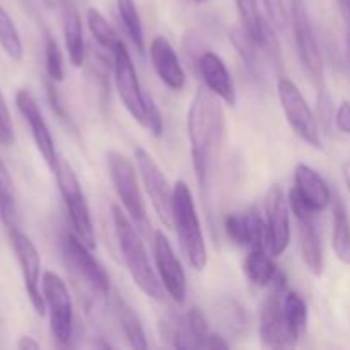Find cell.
Masks as SVG:
<instances>
[{
	"instance_id": "obj_1",
	"label": "cell",
	"mask_w": 350,
	"mask_h": 350,
	"mask_svg": "<svg viewBox=\"0 0 350 350\" xmlns=\"http://www.w3.org/2000/svg\"><path fill=\"white\" fill-rule=\"evenodd\" d=\"M187 130L198 190H200L208 221L214 226L212 222L214 181L222 144H224L226 120L221 99L212 94L207 88L198 89L191 101L187 115Z\"/></svg>"
},
{
	"instance_id": "obj_2",
	"label": "cell",
	"mask_w": 350,
	"mask_h": 350,
	"mask_svg": "<svg viewBox=\"0 0 350 350\" xmlns=\"http://www.w3.org/2000/svg\"><path fill=\"white\" fill-rule=\"evenodd\" d=\"M111 221L120 253L135 286L150 299H163L164 287L150 265L140 231L118 205L111 207Z\"/></svg>"
},
{
	"instance_id": "obj_3",
	"label": "cell",
	"mask_w": 350,
	"mask_h": 350,
	"mask_svg": "<svg viewBox=\"0 0 350 350\" xmlns=\"http://www.w3.org/2000/svg\"><path fill=\"white\" fill-rule=\"evenodd\" d=\"M173 226L176 228L178 243L188 265L197 272L205 270L208 262L207 245L191 190L183 180L176 181L173 187Z\"/></svg>"
},
{
	"instance_id": "obj_4",
	"label": "cell",
	"mask_w": 350,
	"mask_h": 350,
	"mask_svg": "<svg viewBox=\"0 0 350 350\" xmlns=\"http://www.w3.org/2000/svg\"><path fill=\"white\" fill-rule=\"evenodd\" d=\"M106 164H108L109 181L115 188L116 197L122 202L123 211L135 224L140 234L149 236L150 222L147 217L146 198H144L142 188H140L135 166L125 154L118 152V150H109L106 156Z\"/></svg>"
},
{
	"instance_id": "obj_5",
	"label": "cell",
	"mask_w": 350,
	"mask_h": 350,
	"mask_svg": "<svg viewBox=\"0 0 350 350\" xmlns=\"http://www.w3.org/2000/svg\"><path fill=\"white\" fill-rule=\"evenodd\" d=\"M55 176H57L58 190H60L62 200H64L65 208L68 212V219L74 228V232L89 246L94 248L96 246V234L94 226H92L91 219V208H89L88 198H85L82 185L79 181L77 174H75L74 167L70 166L67 159L60 157L55 170Z\"/></svg>"
},
{
	"instance_id": "obj_6",
	"label": "cell",
	"mask_w": 350,
	"mask_h": 350,
	"mask_svg": "<svg viewBox=\"0 0 350 350\" xmlns=\"http://www.w3.org/2000/svg\"><path fill=\"white\" fill-rule=\"evenodd\" d=\"M289 21L291 26H293L294 41H296L297 57H299L301 65L321 94L325 91L323 57H321L320 44H318L317 34L311 26L310 14H308L304 0H291Z\"/></svg>"
},
{
	"instance_id": "obj_7",
	"label": "cell",
	"mask_w": 350,
	"mask_h": 350,
	"mask_svg": "<svg viewBox=\"0 0 350 350\" xmlns=\"http://www.w3.org/2000/svg\"><path fill=\"white\" fill-rule=\"evenodd\" d=\"M287 291V277L282 272L277 273L270 286V294L260 313V340L263 347L289 349L296 347L297 340L291 334L284 318V294Z\"/></svg>"
},
{
	"instance_id": "obj_8",
	"label": "cell",
	"mask_w": 350,
	"mask_h": 350,
	"mask_svg": "<svg viewBox=\"0 0 350 350\" xmlns=\"http://www.w3.org/2000/svg\"><path fill=\"white\" fill-rule=\"evenodd\" d=\"M277 94H279L284 116H286L291 129L296 132V135L313 149H323V140H321L317 116L313 115L306 98L297 89V85L291 79L282 77L277 84Z\"/></svg>"
},
{
	"instance_id": "obj_9",
	"label": "cell",
	"mask_w": 350,
	"mask_h": 350,
	"mask_svg": "<svg viewBox=\"0 0 350 350\" xmlns=\"http://www.w3.org/2000/svg\"><path fill=\"white\" fill-rule=\"evenodd\" d=\"M41 291L55 342L58 345H70L74 337V304L67 284L55 272H44L41 279Z\"/></svg>"
},
{
	"instance_id": "obj_10",
	"label": "cell",
	"mask_w": 350,
	"mask_h": 350,
	"mask_svg": "<svg viewBox=\"0 0 350 350\" xmlns=\"http://www.w3.org/2000/svg\"><path fill=\"white\" fill-rule=\"evenodd\" d=\"M91 250L75 232H68L62 238V253L74 275L82 280L89 293L96 294V297H105L109 294V275Z\"/></svg>"
},
{
	"instance_id": "obj_11",
	"label": "cell",
	"mask_w": 350,
	"mask_h": 350,
	"mask_svg": "<svg viewBox=\"0 0 350 350\" xmlns=\"http://www.w3.org/2000/svg\"><path fill=\"white\" fill-rule=\"evenodd\" d=\"M289 205L293 211L294 219H296V232L297 243H299L301 258L304 265L313 275L320 277L323 273L325 256H323V245H321L320 229H318L317 214L318 212L311 211L306 204L299 198L296 190H291L289 193Z\"/></svg>"
},
{
	"instance_id": "obj_12",
	"label": "cell",
	"mask_w": 350,
	"mask_h": 350,
	"mask_svg": "<svg viewBox=\"0 0 350 350\" xmlns=\"http://www.w3.org/2000/svg\"><path fill=\"white\" fill-rule=\"evenodd\" d=\"M133 157H135L140 180L157 217L161 219L164 228H173V187L167 181L166 174L144 147L137 146L133 149Z\"/></svg>"
},
{
	"instance_id": "obj_13",
	"label": "cell",
	"mask_w": 350,
	"mask_h": 350,
	"mask_svg": "<svg viewBox=\"0 0 350 350\" xmlns=\"http://www.w3.org/2000/svg\"><path fill=\"white\" fill-rule=\"evenodd\" d=\"M113 58H115L113 60V75L115 77L113 79H115L116 91L122 99V105L125 106V109L133 120L144 125L147 113V94L140 85L135 65H133L132 57H130L123 41L116 46Z\"/></svg>"
},
{
	"instance_id": "obj_14",
	"label": "cell",
	"mask_w": 350,
	"mask_h": 350,
	"mask_svg": "<svg viewBox=\"0 0 350 350\" xmlns=\"http://www.w3.org/2000/svg\"><path fill=\"white\" fill-rule=\"evenodd\" d=\"M289 198L279 185L269 188L265 195L267 250L272 256H280L291 243Z\"/></svg>"
},
{
	"instance_id": "obj_15",
	"label": "cell",
	"mask_w": 350,
	"mask_h": 350,
	"mask_svg": "<svg viewBox=\"0 0 350 350\" xmlns=\"http://www.w3.org/2000/svg\"><path fill=\"white\" fill-rule=\"evenodd\" d=\"M10 243H12L14 253L17 256V262L21 265V272H23L24 287H26V294L29 297V303L33 310L36 311L40 317L46 313V306H44L43 291L40 287V275H41V258L38 248L34 243L17 229H10Z\"/></svg>"
},
{
	"instance_id": "obj_16",
	"label": "cell",
	"mask_w": 350,
	"mask_h": 350,
	"mask_svg": "<svg viewBox=\"0 0 350 350\" xmlns=\"http://www.w3.org/2000/svg\"><path fill=\"white\" fill-rule=\"evenodd\" d=\"M154 258L164 293H167L174 303L183 304L187 299V275L170 239L161 229L154 232Z\"/></svg>"
},
{
	"instance_id": "obj_17",
	"label": "cell",
	"mask_w": 350,
	"mask_h": 350,
	"mask_svg": "<svg viewBox=\"0 0 350 350\" xmlns=\"http://www.w3.org/2000/svg\"><path fill=\"white\" fill-rule=\"evenodd\" d=\"M16 105L21 115H23L24 122L29 126L38 152L41 154V157H43L46 166L51 170V173H55L60 156L57 154L53 135H51L50 129H48L46 122H44L43 113H41L36 99H34V96L27 89H19L16 94Z\"/></svg>"
},
{
	"instance_id": "obj_18",
	"label": "cell",
	"mask_w": 350,
	"mask_h": 350,
	"mask_svg": "<svg viewBox=\"0 0 350 350\" xmlns=\"http://www.w3.org/2000/svg\"><path fill=\"white\" fill-rule=\"evenodd\" d=\"M228 238L234 245L252 250H267L265 217L260 215L255 207L238 214H229L224 221Z\"/></svg>"
},
{
	"instance_id": "obj_19",
	"label": "cell",
	"mask_w": 350,
	"mask_h": 350,
	"mask_svg": "<svg viewBox=\"0 0 350 350\" xmlns=\"http://www.w3.org/2000/svg\"><path fill=\"white\" fill-rule=\"evenodd\" d=\"M197 67L205 88L217 96L224 105L236 106V88L224 60L214 51H202L197 58Z\"/></svg>"
},
{
	"instance_id": "obj_20",
	"label": "cell",
	"mask_w": 350,
	"mask_h": 350,
	"mask_svg": "<svg viewBox=\"0 0 350 350\" xmlns=\"http://www.w3.org/2000/svg\"><path fill=\"white\" fill-rule=\"evenodd\" d=\"M149 55L161 82L173 91H181L187 84V75L173 44L164 36H156L150 41Z\"/></svg>"
},
{
	"instance_id": "obj_21",
	"label": "cell",
	"mask_w": 350,
	"mask_h": 350,
	"mask_svg": "<svg viewBox=\"0 0 350 350\" xmlns=\"http://www.w3.org/2000/svg\"><path fill=\"white\" fill-rule=\"evenodd\" d=\"M294 190L301 200L318 214L332 204V191L327 181L317 170L304 163H299L294 170Z\"/></svg>"
},
{
	"instance_id": "obj_22",
	"label": "cell",
	"mask_w": 350,
	"mask_h": 350,
	"mask_svg": "<svg viewBox=\"0 0 350 350\" xmlns=\"http://www.w3.org/2000/svg\"><path fill=\"white\" fill-rule=\"evenodd\" d=\"M62 24H64V40L68 60L74 67L85 64V41L81 14L72 0H62Z\"/></svg>"
},
{
	"instance_id": "obj_23",
	"label": "cell",
	"mask_w": 350,
	"mask_h": 350,
	"mask_svg": "<svg viewBox=\"0 0 350 350\" xmlns=\"http://www.w3.org/2000/svg\"><path fill=\"white\" fill-rule=\"evenodd\" d=\"M111 306L113 311H115L116 321L120 323V328H122L123 335H125L130 347L147 349L149 344H147L146 332H144L142 323H140L139 317H137L135 311L132 310V306L120 296L113 297Z\"/></svg>"
},
{
	"instance_id": "obj_24",
	"label": "cell",
	"mask_w": 350,
	"mask_h": 350,
	"mask_svg": "<svg viewBox=\"0 0 350 350\" xmlns=\"http://www.w3.org/2000/svg\"><path fill=\"white\" fill-rule=\"evenodd\" d=\"M332 246L335 256L344 265H350V217L342 198H334V229Z\"/></svg>"
},
{
	"instance_id": "obj_25",
	"label": "cell",
	"mask_w": 350,
	"mask_h": 350,
	"mask_svg": "<svg viewBox=\"0 0 350 350\" xmlns=\"http://www.w3.org/2000/svg\"><path fill=\"white\" fill-rule=\"evenodd\" d=\"M243 272L248 277L252 284L258 287H270L275 280L277 270L273 260L267 255L265 250H252L246 255L245 263H243Z\"/></svg>"
},
{
	"instance_id": "obj_26",
	"label": "cell",
	"mask_w": 350,
	"mask_h": 350,
	"mask_svg": "<svg viewBox=\"0 0 350 350\" xmlns=\"http://www.w3.org/2000/svg\"><path fill=\"white\" fill-rule=\"evenodd\" d=\"M0 221L10 229L19 228V207L12 176L0 159Z\"/></svg>"
},
{
	"instance_id": "obj_27",
	"label": "cell",
	"mask_w": 350,
	"mask_h": 350,
	"mask_svg": "<svg viewBox=\"0 0 350 350\" xmlns=\"http://www.w3.org/2000/svg\"><path fill=\"white\" fill-rule=\"evenodd\" d=\"M116 9H118L120 21L125 27L126 36L132 41L133 48L144 55L146 51V36H144V27L140 14L137 10L135 0H116Z\"/></svg>"
},
{
	"instance_id": "obj_28",
	"label": "cell",
	"mask_w": 350,
	"mask_h": 350,
	"mask_svg": "<svg viewBox=\"0 0 350 350\" xmlns=\"http://www.w3.org/2000/svg\"><path fill=\"white\" fill-rule=\"evenodd\" d=\"M284 318L291 334L299 342L308 328V304L294 291H286L284 294Z\"/></svg>"
},
{
	"instance_id": "obj_29",
	"label": "cell",
	"mask_w": 350,
	"mask_h": 350,
	"mask_svg": "<svg viewBox=\"0 0 350 350\" xmlns=\"http://www.w3.org/2000/svg\"><path fill=\"white\" fill-rule=\"evenodd\" d=\"M88 26L92 38L96 40V43H98L103 50L115 53L116 46L122 43V40L118 38V33L115 31V27L106 21V17L103 16L96 7H91V9L88 10Z\"/></svg>"
},
{
	"instance_id": "obj_30",
	"label": "cell",
	"mask_w": 350,
	"mask_h": 350,
	"mask_svg": "<svg viewBox=\"0 0 350 350\" xmlns=\"http://www.w3.org/2000/svg\"><path fill=\"white\" fill-rule=\"evenodd\" d=\"M0 46L12 60H23L24 50L19 31H17L12 17L9 16V12L2 5H0Z\"/></svg>"
},
{
	"instance_id": "obj_31",
	"label": "cell",
	"mask_w": 350,
	"mask_h": 350,
	"mask_svg": "<svg viewBox=\"0 0 350 350\" xmlns=\"http://www.w3.org/2000/svg\"><path fill=\"white\" fill-rule=\"evenodd\" d=\"M229 40H231L232 46L236 48V51H238V55L241 57V60L245 62V65L248 67V70H258L260 48L256 46V43L252 40V36L246 33L245 27H234V29H231Z\"/></svg>"
},
{
	"instance_id": "obj_32",
	"label": "cell",
	"mask_w": 350,
	"mask_h": 350,
	"mask_svg": "<svg viewBox=\"0 0 350 350\" xmlns=\"http://www.w3.org/2000/svg\"><path fill=\"white\" fill-rule=\"evenodd\" d=\"M185 320H187L188 332L191 335V340H193L195 349H208L211 347V338L212 332L211 327L207 323V318L202 313L200 308L193 306L188 310V313L185 314Z\"/></svg>"
},
{
	"instance_id": "obj_33",
	"label": "cell",
	"mask_w": 350,
	"mask_h": 350,
	"mask_svg": "<svg viewBox=\"0 0 350 350\" xmlns=\"http://www.w3.org/2000/svg\"><path fill=\"white\" fill-rule=\"evenodd\" d=\"M234 2L236 7H238V14L243 23V27L252 36V40L255 41L256 34H258L260 27H262L263 21H265V17L260 14L258 3H256V0H234Z\"/></svg>"
},
{
	"instance_id": "obj_34",
	"label": "cell",
	"mask_w": 350,
	"mask_h": 350,
	"mask_svg": "<svg viewBox=\"0 0 350 350\" xmlns=\"http://www.w3.org/2000/svg\"><path fill=\"white\" fill-rule=\"evenodd\" d=\"M44 65H46L48 79H51L53 82L64 81V55H62L58 43L51 36L46 38V43H44Z\"/></svg>"
},
{
	"instance_id": "obj_35",
	"label": "cell",
	"mask_w": 350,
	"mask_h": 350,
	"mask_svg": "<svg viewBox=\"0 0 350 350\" xmlns=\"http://www.w3.org/2000/svg\"><path fill=\"white\" fill-rule=\"evenodd\" d=\"M267 10V19L277 31H284L289 21V10L286 9L284 0H262Z\"/></svg>"
},
{
	"instance_id": "obj_36",
	"label": "cell",
	"mask_w": 350,
	"mask_h": 350,
	"mask_svg": "<svg viewBox=\"0 0 350 350\" xmlns=\"http://www.w3.org/2000/svg\"><path fill=\"white\" fill-rule=\"evenodd\" d=\"M55 84H57V82H53V81H51V79H50V81L46 82L48 101H50V106H51V109H53V113H55V115L58 116V120H60V122L64 123V125H67L68 129L75 130V125H74V122H72L70 115H68L67 108H65L64 101H62V96H60V92H58L57 85H55Z\"/></svg>"
},
{
	"instance_id": "obj_37",
	"label": "cell",
	"mask_w": 350,
	"mask_h": 350,
	"mask_svg": "<svg viewBox=\"0 0 350 350\" xmlns=\"http://www.w3.org/2000/svg\"><path fill=\"white\" fill-rule=\"evenodd\" d=\"M221 310L222 313L226 314L224 321L228 323V327L231 328V330H238V328L245 327L246 313L236 301L226 299L224 303L221 304Z\"/></svg>"
},
{
	"instance_id": "obj_38",
	"label": "cell",
	"mask_w": 350,
	"mask_h": 350,
	"mask_svg": "<svg viewBox=\"0 0 350 350\" xmlns=\"http://www.w3.org/2000/svg\"><path fill=\"white\" fill-rule=\"evenodd\" d=\"M14 144V126L10 120L9 108L5 105L2 91H0V146H12Z\"/></svg>"
},
{
	"instance_id": "obj_39",
	"label": "cell",
	"mask_w": 350,
	"mask_h": 350,
	"mask_svg": "<svg viewBox=\"0 0 350 350\" xmlns=\"http://www.w3.org/2000/svg\"><path fill=\"white\" fill-rule=\"evenodd\" d=\"M144 126L149 129V132L152 133L154 137H161L164 132L163 115H161L159 108H157L156 103L152 101L150 96H147V113H146V122H144Z\"/></svg>"
},
{
	"instance_id": "obj_40",
	"label": "cell",
	"mask_w": 350,
	"mask_h": 350,
	"mask_svg": "<svg viewBox=\"0 0 350 350\" xmlns=\"http://www.w3.org/2000/svg\"><path fill=\"white\" fill-rule=\"evenodd\" d=\"M335 125L340 132L350 135V103L344 101L335 113Z\"/></svg>"
},
{
	"instance_id": "obj_41",
	"label": "cell",
	"mask_w": 350,
	"mask_h": 350,
	"mask_svg": "<svg viewBox=\"0 0 350 350\" xmlns=\"http://www.w3.org/2000/svg\"><path fill=\"white\" fill-rule=\"evenodd\" d=\"M17 347L21 350H38L41 347L40 342L34 340L33 337H29V335H24V337L19 338V342H17Z\"/></svg>"
},
{
	"instance_id": "obj_42",
	"label": "cell",
	"mask_w": 350,
	"mask_h": 350,
	"mask_svg": "<svg viewBox=\"0 0 350 350\" xmlns=\"http://www.w3.org/2000/svg\"><path fill=\"white\" fill-rule=\"evenodd\" d=\"M338 7H340L342 16H344L345 23H347L349 34H350V0H338Z\"/></svg>"
},
{
	"instance_id": "obj_43",
	"label": "cell",
	"mask_w": 350,
	"mask_h": 350,
	"mask_svg": "<svg viewBox=\"0 0 350 350\" xmlns=\"http://www.w3.org/2000/svg\"><path fill=\"white\" fill-rule=\"evenodd\" d=\"M342 173H344V180H345V183H347V187L350 190V161H347V163L342 166Z\"/></svg>"
},
{
	"instance_id": "obj_44",
	"label": "cell",
	"mask_w": 350,
	"mask_h": 350,
	"mask_svg": "<svg viewBox=\"0 0 350 350\" xmlns=\"http://www.w3.org/2000/svg\"><path fill=\"white\" fill-rule=\"evenodd\" d=\"M347 62H349V67H350V34H347Z\"/></svg>"
},
{
	"instance_id": "obj_45",
	"label": "cell",
	"mask_w": 350,
	"mask_h": 350,
	"mask_svg": "<svg viewBox=\"0 0 350 350\" xmlns=\"http://www.w3.org/2000/svg\"><path fill=\"white\" fill-rule=\"evenodd\" d=\"M195 2H197V3H202V2H205V0H195Z\"/></svg>"
}]
</instances>
